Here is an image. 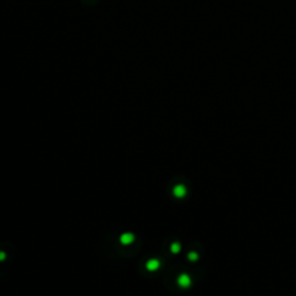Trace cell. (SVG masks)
<instances>
[{"instance_id":"cell-6","label":"cell","mask_w":296,"mask_h":296,"mask_svg":"<svg viewBox=\"0 0 296 296\" xmlns=\"http://www.w3.org/2000/svg\"><path fill=\"white\" fill-rule=\"evenodd\" d=\"M197 253H194V252H191V253H189V259L190 260H196L197 259Z\"/></svg>"},{"instance_id":"cell-1","label":"cell","mask_w":296,"mask_h":296,"mask_svg":"<svg viewBox=\"0 0 296 296\" xmlns=\"http://www.w3.org/2000/svg\"><path fill=\"white\" fill-rule=\"evenodd\" d=\"M133 241H134V235L131 234V233H125V234L120 236V242H122V244L124 245L131 244Z\"/></svg>"},{"instance_id":"cell-2","label":"cell","mask_w":296,"mask_h":296,"mask_svg":"<svg viewBox=\"0 0 296 296\" xmlns=\"http://www.w3.org/2000/svg\"><path fill=\"white\" fill-rule=\"evenodd\" d=\"M190 283H191V280H190L189 275H186V274L179 275V278H178V285H179V286L185 288V287L190 286Z\"/></svg>"},{"instance_id":"cell-4","label":"cell","mask_w":296,"mask_h":296,"mask_svg":"<svg viewBox=\"0 0 296 296\" xmlns=\"http://www.w3.org/2000/svg\"><path fill=\"white\" fill-rule=\"evenodd\" d=\"M185 193H186V190H185V187L183 186V185H177V186H175V189H174V194H175L177 198L184 197Z\"/></svg>"},{"instance_id":"cell-5","label":"cell","mask_w":296,"mask_h":296,"mask_svg":"<svg viewBox=\"0 0 296 296\" xmlns=\"http://www.w3.org/2000/svg\"><path fill=\"white\" fill-rule=\"evenodd\" d=\"M170 250H171V252H174V253H178L179 250H181V245L178 244V243H174V244L171 245Z\"/></svg>"},{"instance_id":"cell-3","label":"cell","mask_w":296,"mask_h":296,"mask_svg":"<svg viewBox=\"0 0 296 296\" xmlns=\"http://www.w3.org/2000/svg\"><path fill=\"white\" fill-rule=\"evenodd\" d=\"M146 267L148 271H155L160 267V261L157 259H149L146 264Z\"/></svg>"},{"instance_id":"cell-7","label":"cell","mask_w":296,"mask_h":296,"mask_svg":"<svg viewBox=\"0 0 296 296\" xmlns=\"http://www.w3.org/2000/svg\"><path fill=\"white\" fill-rule=\"evenodd\" d=\"M5 259H6V253L2 252V251H0V261H2V260Z\"/></svg>"}]
</instances>
